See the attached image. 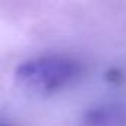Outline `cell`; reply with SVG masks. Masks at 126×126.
<instances>
[{"mask_svg":"<svg viewBox=\"0 0 126 126\" xmlns=\"http://www.w3.org/2000/svg\"><path fill=\"white\" fill-rule=\"evenodd\" d=\"M0 126H9V125H6V123H2V122H0Z\"/></svg>","mask_w":126,"mask_h":126,"instance_id":"obj_3","label":"cell"},{"mask_svg":"<svg viewBox=\"0 0 126 126\" xmlns=\"http://www.w3.org/2000/svg\"><path fill=\"white\" fill-rule=\"evenodd\" d=\"M83 126H126V111L117 104H102L88 110Z\"/></svg>","mask_w":126,"mask_h":126,"instance_id":"obj_2","label":"cell"},{"mask_svg":"<svg viewBox=\"0 0 126 126\" xmlns=\"http://www.w3.org/2000/svg\"><path fill=\"white\" fill-rule=\"evenodd\" d=\"M82 71L79 61L67 55H43L24 61L15 76L21 86L36 94H52L74 82Z\"/></svg>","mask_w":126,"mask_h":126,"instance_id":"obj_1","label":"cell"}]
</instances>
